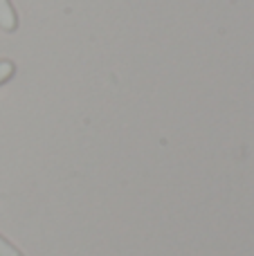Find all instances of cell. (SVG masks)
Masks as SVG:
<instances>
[{"mask_svg":"<svg viewBox=\"0 0 254 256\" xmlns=\"http://www.w3.org/2000/svg\"><path fill=\"white\" fill-rule=\"evenodd\" d=\"M0 27L4 32H14L18 27V16L9 0H0Z\"/></svg>","mask_w":254,"mask_h":256,"instance_id":"obj_1","label":"cell"},{"mask_svg":"<svg viewBox=\"0 0 254 256\" xmlns=\"http://www.w3.org/2000/svg\"><path fill=\"white\" fill-rule=\"evenodd\" d=\"M14 72H16V66H14L9 58H2V61H0V86L7 84L14 76Z\"/></svg>","mask_w":254,"mask_h":256,"instance_id":"obj_2","label":"cell"},{"mask_svg":"<svg viewBox=\"0 0 254 256\" xmlns=\"http://www.w3.org/2000/svg\"><path fill=\"white\" fill-rule=\"evenodd\" d=\"M0 256H22V252L16 248V245H12L7 238H2L0 236Z\"/></svg>","mask_w":254,"mask_h":256,"instance_id":"obj_3","label":"cell"}]
</instances>
